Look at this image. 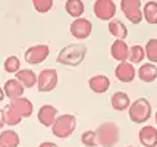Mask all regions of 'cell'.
<instances>
[{
	"instance_id": "6da1fadb",
	"label": "cell",
	"mask_w": 157,
	"mask_h": 147,
	"mask_svg": "<svg viewBox=\"0 0 157 147\" xmlns=\"http://www.w3.org/2000/svg\"><path fill=\"white\" fill-rule=\"evenodd\" d=\"M87 46L82 43H72L65 46L59 52V55L56 57V62L65 65V66H79L87 56Z\"/></svg>"
},
{
	"instance_id": "7a4b0ae2",
	"label": "cell",
	"mask_w": 157,
	"mask_h": 147,
	"mask_svg": "<svg viewBox=\"0 0 157 147\" xmlns=\"http://www.w3.org/2000/svg\"><path fill=\"white\" fill-rule=\"evenodd\" d=\"M96 133L98 146L103 147H115L121 138V130L113 121L101 122L96 130Z\"/></svg>"
},
{
	"instance_id": "3957f363",
	"label": "cell",
	"mask_w": 157,
	"mask_h": 147,
	"mask_svg": "<svg viewBox=\"0 0 157 147\" xmlns=\"http://www.w3.org/2000/svg\"><path fill=\"white\" fill-rule=\"evenodd\" d=\"M153 113V107L151 103L145 97H138L131 103L129 109H128V115H129L131 122L134 124H144L151 118Z\"/></svg>"
},
{
	"instance_id": "277c9868",
	"label": "cell",
	"mask_w": 157,
	"mask_h": 147,
	"mask_svg": "<svg viewBox=\"0 0 157 147\" xmlns=\"http://www.w3.org/2000/svg\"><path fill=\"white\" fill-rule=\"evenodd\" d=\"M76 130V116L72 113L59 115L52 126V134L57 138H68Z\"/></svg>"
},
{
	"instance_id": "5b68a950",
	"label": "cell",
	"mask_w": 157,
	"mask_h": 147,
	"mask_svg": "<svg viewBox=\"0 0 157 147\" xmlns=\"http://www.w3.org/2000/svg\"><path fill=\"white\" fill-rule=\"evenodd\" d=\"M121 10L126 16V19L134 25L141 24V21L144 19L141 0H121Z\"/></svg>"
},
{
	"instance_id": "8992f818",
	"label": "cell",
	"mask_w": 157,
	"mask_h": 147,
	"mask_svg": "<svg viewBox=\"0 0 157 147\" xmlns=\"http://www.w3.org/2000/svg\"><path fill=\"white\" fill-rule=\"evenodd\" d=\"M57 81H59V75H57V69L55 68H46V69L40 71L38 78H37V88L40 93H50L57 87Z\"/></svg>"
},
{
	"instance_id": "52a82bcc",
	"label": "cell",
	"mask_w": 157,
	"mask_h": 147,
	"mask_svg": "<svg viewBox=\"0 0 157 147\" xmlns=\"http://www.w3.org/2000/svg\"><path fill=\"white\" fill-rule=\"evenodd\" d=\"M93 12L100 21H112L116 16V3L113 0H96Z\"/></svg>"
},
{
	"instance_id": "ba28073f",
	"label": "cell",
	"mask_w": 157,
	"mask_h": 147,
	"mask_svg": "<svg viewBox=\"0 0 157 147\" xmlns=\"http://www.w3.org/2000/svg\"><path fill=\"white\" fill-rule=\"evenodd\" d=\"M69 33L76 40H85L93 33V22L90 21V19H87V18H84V16L76 18L71 24Z\"/></svg>"
},
{
	"instance_id": "9c48e42d",
	"label": "cell",
	"mask_w": 157,
	"mask_h": 147,
	"mask_svg": "<svg viewBox=\"0 0 157 147\" xmlns=\"http://www.w3.org/2000/svg\"><path fill=\"white\" fill-rule=\"evenodd\" d=\"M48 55H50V47L47 44H35L25 50L24 57H25V62L29 65H40L47 59Z\"/></svg>"
},
{
	"instance_id": "30bf717a",
	"label": "cell",
	"mask_w": 157,
	"mask_h": 147,
	"mask_svg": "<svg viewBox=\"0 0 157 147\" xmlns=\"http://www.w3.org/2000/svg\"><path fill=\"white\" fill-rule=\"evenodd\" d=\"M115 77L117 81L129 84L137 77V69L131 62H119L115 68Z\"/></svg>"
},
{
	"instance_id": "8fae6325",
	"label": "cell",
	"mask_w": 157,
	"mask_h": 147,
	"mask_svg": "<svg viewBox=\"0 0 157 147\" xmlns=\"http://www.w3.org/2000/svg\"><path fill=\"white\" fill-rule=\"evenodd\" d=\"M57 116H59V112L53 105H43L38 109V113H37L38 122L46 128H52Z\"/></svg>"
},
{
	"instance_id": "7c38bea8",
	"label": "cell",
	"mask_w": 157,
	"mask_h": 147,
	"mask_svg": "<svg viewBox=\"0 0 157 147\" xmlns=\"http://www.w3.org/2000/svg\"><path fill=\"white\" fill-rule=\"evenodd\" d=\"M129 49L131 47L126 44L125 40L115 38V41L112 43V46H110V55L117 62H128V59H129Z\"/></svg>"
},
{
	"instance_id": "4fadbf2b",
	"label": "cell",
	"mask_w": 157,
	"mask_h": 147,
	"mask_svg": "<svg viewBox=\"0 0 157 147\" xmlns=\"http://www.w3.org/2000/svg\"><path fill=\"white\" fill-rule=\"evenodd\" d=\"M138 140L144 147H157V128L153 125H144L138 133Z\"/></svg>"
},
{
	"instance_id": "5bb4252c",
	"label": "cell",
	"mask_w": 157,
	"mask_h": 147,
	"mask_svg": "<svg viewBox=\"0 0 157 147\" xmlns=\"http://www.w3.org/2000/svg\"><path fill=\"white\" fill-rule=\"evenodd\" d=\"M9 106L13 107L22 118H29V116L34 113V105H33V102L27 97L13 99V100H10Z\"/></svg>"
},
{
	"instance_id": "9a60e30c",
	"label": "cell",
	"mask_w": 157,
	"mask_h": 147,
	"mask_svg": "<svg viewBox=\"0 0 157 147\" xmlns=\"http://www.w3.org/2000/svg\"><path fill=\"white\" fill-rule=\"evenodd\" d=\"M88 87L96 94H104L110 88V79L109 77H106L103 74H97L88 79Z\"/></svg>"
},
{
	"instance_id": "2e32d148",
	"label": "cell",
	"mask_w": 157,
	"mask_h": 147,
	"mask_svg": "<svg viewBox=\"0 0 157 147\" xmlns=\"http://www.w3.org/2000/svg\"><path fill=\"white\" fill-rule=\"evenodd\" d=\"M3 90H5V94H6V97L9 100H13V99H18L24 96L25 87L21 84L16 78H10V79H7L6 83H5Z\"/></svg>"
},
{
	"instance_id": "e0dca14e",
	"label": "cell",
	"mask_w": 157,
	"mask_h": 147,
	"mask_svg": "<svg viewBox=\"0 0 157 147\" xmlns=\"http://www.w3.org/2000/svg\"><path fill=\"white\" fill-rule=\"evenodd\" d=\"M137 77L143 81V83H154L157 79V66L151 62L141 63L140 69L137 71Z\"/></svg>"
},
{
	"instance_id": "ac0fdd59",
	"label": "cell",
	"mask_w": 157,
	"mask_h": 147,
	"mask_svg": "<svg viewBox=\"0 0 157 147\" xmlns=\"http://www.w3.org/2000/svg\"><path fill=\"white\" fill-rule=\"evenodd\" d=\"M131 99L128 96V93L125 91H116L113 93V96L110 97V105L112 107L117 110V112H123V110H128L131 106Z\"/></svg>"
},
{
	"instance_id": "d6986e66",
	"label": "cell",
	"mask_w": 157,
	"mask_h": 147,
	"mask_svg": "<svg viewBox=\"0 0 157 147\" xmlns=\"http://www.w3.org/2000/svg\"><path fill=\"white\" fill-rule=\"evenodd\" d=\"M15 78H16L25 88H33L34 85H37V78H38V75H37L33 69H19L15 74Z\"/></svg>"
},
{
	"instance_id": "ffe728a7",
	"label": "cell",
	"mask_w": 157,
	"mask_h": 147,
	"mask_svg": "<svg viewBox=\"0 0 157 147\" xmlns=\"http://www.w3.org/2000/svg\"><path fill=\"white\" fill-rule=\"evenodd\" d=\"M107 28H109L110 34L113 35L115 38H117V40H125V38L128 37V28H126V25H125L122 21H119V19H112V21H109Z\"/></svg>"
},
{
	"instance_id": "44dd1931",
	"label": "cell",
	"mask_w": 157,
	"mask_h": 147,
	"mask_svg": "<svg viewBox=\"0 0 157 147\" xmlns=\"http://www.w3.org/2000/svg\"><path fill=\"white\" fill-rule=\"evenodd\" d=\"M65 10L69 16H72L74 19L81 18L84 12H85V6L82 0H66L65 3Z\"/></svg>"
},
{
	"instance_id": "7402d4cb",
	"label": "cell",
	"mask_w": 157,
	"mask_h": 147,
	"mask_svg": "<svg viewBox=\"0 0 157 147\" xmlns=\"http://www.w3.org/2000/svg\"><path fill=\"white\" fill-rule=\"evenodd\" d=\"M19 143V135L13 130H6V131L0 133V146L2 147H18Z\"/></svg>"
},
{
	"instance_id": "603a6c76",
	"label": "cell",
	"mask_w": 157,
	"mask_h": 147,
	"mask_svg": "<svg viewBox=\"0 0 157 147\" xmlns=\"http://www.w3.org/2000/svg\"><path fill=\"white\" fill-rule=\"evenodd\" d=\"M143 16L147 24L156 25L157 24V2L150 0L143 6Z\"/></svg>"
},
{
	"instance_id": "cb8c5ba5",
	"label": "cell",
	"mask_w": 157,
	"mask_h": 147,
	"mask_svg": "<svg viewBox=\"0 0 157 147\" xmlns=\"http://www.w3.org/2000/svg\"><path fill=\"white\" fill-rule=\"evenodd\" d=\"M145 59V49L140 44H134L129 49V59L128 62H131L132 65H138L143 63V60Z\"/></svg>"
},
{
	"instance_id": "d4e9b609",
	"label": "cell",
	"mask_w": 157,
	"mask_h": 147,
	"mask_svg": "<svg viewBox=\"0 0 157 147\" xmlns=\"http://www.w3.org/2000/svg\"><path fill=\"white\" fill-rule=\"evenodd\" d=\"M3 110H5V124H6V125L15 126V125H19L21 122H22L24 118L15 110L13 107H10V106L7 105Z\"/></svg>"
},
{
	"instance_id": "484cf974",
	"label": "cell",
	"mask_w": 157,
	"mask_h": 147,
	"mask_svg": "<svg viewBox=\"0 0 157 147\" xmlns=\"http://www.w3.org/2000/svg\"><path fill=\"white\" fill-rule=\"evenodd\" d=\"M145 57L148 59V62L157 63V38H150L145 43Z\"/></svg>"
},
{
	"instance_id": "4316f807",
	"label": "cell",
	"mask_w": 157,
	"mask_h": 147,
	"mask_svg": "<svg viewBox=\"0 0 157 147\" xmlns=\"http://www.w3.org/2000/svg\"><path fill=\"white\" fill-rule=\"evenodd\" d=\"M3 68L7 74H16L18 71L21 69V60L18 56H7L5 59V63H3Z\"/></svg>"
},
{
	"instance_id": "83f0119b",
	"label": "cell",
	"mask_w": 157,
	"mask_h": 147,
	"mask_svg": "<svg viewBox=\"0 0 157 147\" xmlns=\"http://www.w3.org/2000/svg\"><path fill=\"white\" fill-rule=\"evenodd\" d=\"M33 6L40 15L48 14L53 9V0H33Z\"/></svg>"
},
{
	"instance_id": "f1b7e54d",
	"label": "cell",
	"mask_w": 157,
	"mask_h": 147,
	"mask_svg": "<svg viewBox=\"0 0 157 147\" xmlns=\"http://www.w3.org/2000/svg\"><path fill=\"white\" fill-rule=\"evenodd\" d=\"M81 143L85 147H97L98 141H97V133L93 130H88L85 133H82L81 135Z\"/></svg>"
},
{
	"instance_id": "f546056e",
	"label": "cell",
	"mask_w": 157,
	"mask_h": 147,
	"mask_svg": "<svg viewBox=\"0 0 157 147\" xmlns=\"http://www.w3.org/2000/svg\"><path fill=\"white\" fill-rule=\"evenodd\" d=\"M38 147H59L56 143H53V141H43Z\"/></svg>"
},
{
	"instance_id": "4dcf8cb0",
	"label": "cell",
	"mask_w": 157,
	"mask_h": 147,
	"mask_svg": "<svg viewBox=\"0 0 157 147\" xmlns=\"http://www.w3.org/2000/svg\"><path fill=\"white\" fill-rule=\"evenodd\" d=\"M5 126V110L0 109V130Z\"/></svg>"
},
{
	"instance_id": "1f68e13d",
	"label": "cell",
	"mask_w": 157,
	"mask_h": 147,
	"mask_svg": "<svg viewBox=\"0 0 157 147\" xmlns=\"http://www.w3.org/2000/svg\"><path fill=\"white\" fill-rule=\"evenodd\" d=\"M5 97H6V94H5V90H3V87H0V103L5 100Z\"/></svg>"
},
{
	"instance_id": "d6a6232c",
	"label": "cell",
	"mask_w": 157,
	"mask_h": 147,
	"mask_svg": "<svg viewBox=\"0 0 157 147\" xmlns=\"http://www.w3.org/2000/svg\"><path fill=\"white\" fill-rule=\"evenodd\" d=\"M154 119H156V124H157V112H156V115H154Z\"/></svg>"
},
{
	"instance_id": "836d02e7",
	"label": "cell",
	"mask_w": 157,
	"mask_h": 147,
	"mask_svg": "<svg viewBox=\"0 0 157 147\" xmlns=\"http://www.w3.org/2000/svg\"><path fill=\"white\" fill-rule=\"evenodd\" d=\"M128 147H134V146H128Z\"/></svg>"
},
{
	"instance_id": "e575fe53",
	"label": "cell",
	"mask_w": 157,
	"mask_h": 147,
	"mask_svg": "<svg viewBox=\"0 0 157 147\" xmlns=\"http://www.w3.org/2000/svg\"><path fill=\"white\" fill-rule=\"evenodd\" d=\"M0 147H2V146H0Z\"/></svg>"
}]
</instances>
